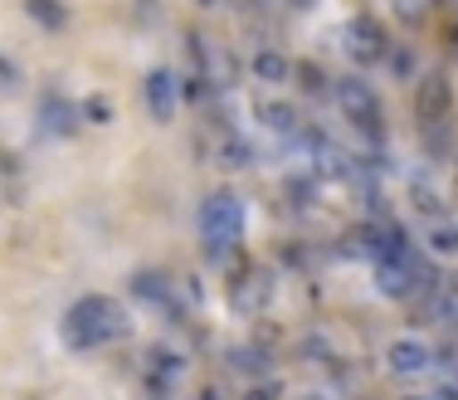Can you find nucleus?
Wrapping results in <instances>:
<instances>
[{
    "mask_svg": "<svg viewBox=\"0 0 458 400\" xmlns=\"http://www.w3.org/2000/svg\"><path fill=\"white\" fill-rule=\"evenodd\" d=\"M258 122H264V127H274V132H283V137H288V132H293L303 118H298V108H288V102H264V108H258Z\"/></svg>",
    "mask_w": 458,
    "mask_h": 400,
    "instance_id": "4468645a",
    "label": "nucleus"
},
{
    "mask_svg": "<svg viewBox=\"0 0 458 400\" xmlns=\"http://www.w3.org/2000/svg\"><path fill=\"white\" fill-rule=\"evenodd\" d=\"M434 249L458 254V230H454V224H439V230H434Z\"/></svg>",
    "mask_w": 458,
    "mask_h": 400,
    "instance_id": "5701e85b",
    "label": "nucleus"
},
{
    "mask_svg": "<svg viewBox=\"0 0 458 400\" xmlns=\"http://www.w3.org/2000/svg\"><path fill=\"white\" fill-rule=\"evenodd\" d=\"M331 94H337L347 122L361 132L366 151H380L385 147V122H380V98L371 94V84H361V78H341V84H331Z\"/></svg>",
    "mask_w": 458,
    "mask_h": 400,
    "instance_id": "f03ea898",
    "label": "nucleus"
},
{
    "mask_svg": "<svg viewBox=\"0 0 458 400\" xmlns=\"http://www.w3.org/2000/svg\"><path fill=\"white\" fill-rule=\"evenodd\" d=\"M424 142H429V157H449V147H454L449 122H434V127H424Z\"/></svg>",
    "mask_w": 458,
    "mask_h": 400,
    "instance_id": "a211bd4d",
    "label": "nucleus"
},
{
    "mask_svg": "<svg viewBox=\"0 0 458 400\" xmlns=\"http://www.w3.org/2000/svg\"><path fill=\"white\" fill-rule=\"evenodd\" d=\"M83 118H88V122H112V108H108V98H102V94L83 98Z\"/></svg>",
    "mask_w": 458,
    "mask_h": 400,
    "instance_id": "aec40b11",
    "label": "nucleus"
},
{
    "mask_svg": "<svg viewBox=\"0 0 458 400\" xmlns=\"http://www.w3.org/2000/svg\"><path fill=\"white\" fill-rule=\"evenodd\" d=\"M307 400H327V396H307Z\"/></svg>",
    "mask_w": 458,
    "mask_h": 400,
    "instance_id": "cd10ccee",
    "label": "nucleus"
},
{
    "mask_svg": "<svg viewBox=\"0 0 458 400\" xmlns=\"http://www.w3.org/2000/svg\"><path fill=\"white\" fill-rule=\"evenodd\" d=\"M132 298L161 307V313H176V289H171V279H166L161 269H142V273H132Z\"/></svg>",
    "mask_w": 458,
    "mask_h": 400,
    "instance_id": "9d476101",
    "label": "nucleus"
},
{
    "mask_svg": "<svg viewBox=\"0 0 458 400\" xmlns=\"http://www.w3.org/2000/svg\"><path fill=\"white\" fill-rule=\"evenodd\" d=\"M385 59H390L395 78H410V74H414V54H410V49H390Z\"/></svg>",
    "mask_w": 458,
    "mask_h": 400,
    "instance_id": "412c9836",
    "label": "nucleus"
},
{
    "mask_svg": "<svg viewBox=\"0 0 458 400\" xmlns=\"http://www.w3.org/2000/svg\"><path fill=\"white\" fill-rule=\"evenodd\" d=\"M444 293H449V298H454V307H458V273L449 279V289H444Z\"/></svg>",
    "mask_w": 458,
    "mask_h": 400,
    "instance_id": "a878e982",
    "label": "nucleus"
},
{
    "mask_svg": "<svg viewBox=\"0 0 458 400\" xmlns=\"http://www.w3.org/2000/svg\"><path fill=\"white\" fill-rule=\"evenodd\" d=\"M25 15L35 20L39 29H49V35H59V29L69 25V10H64V0H25Z\"/></svg>",
    "mask_w": 458,
    "mask_h": 400,
    "instance_id": "f8f14e48",
    "label": "nucleus"
},
{
    "mask_svg": "<svg viewBox=\"0 0 458 400\" xmlns=\"http://www.w3.org/2000/svg\"><path fill=\"white\" fill-rule=\"evenodd\" d=\"M39 122H45L49 132H69V127H74V102L49 98V102H45V118H39Z\"/></svg>",
    "mask_w": 458,
    "mask_h": 400,
    "instance_id": "f3484780",
    "label": "nucleus"
},
{
    "mask_svg": "<svg viewBox=\"0 0 458 400\" xmlns=\"http://www.w3.org/2000/svg\"><path fill=\"white\" fill-rule=\"evenodd\" d=\"M244 224H249V210L234 191L205 196V205H200V240L205 244H239L244 240Z\"/></svg>",
    "mask_w": 458,
    "mask_h": 400,
    "instance_id": "7ed1b4c3",
    "label": "nucleus"
},
{
    "mask_svg": "<svg viewBox=\"0 0 458 400\" xmlns=\"http://www.w3.org/2000/svg\"><path fill=\"white\" fill-rule=\"evenodd\" d=\"M405 400H424V396H405Z\"/></svg>",
    "mask_w": 458,
    "mask_h": 400,
    "instance_id": "c85d7f7f",
    "label": "nucleus"
},
{
    "mask_svg": "<svg viewBox=\"0 0 458 400\" xmlns=\"http://www.w3.org/2000/svg\"><path fill=\"white\" fill-rule=\"evenodd\" d=\"M414 112H420V127H434V122H449L454 112V84L439 69H424L420 88H414Z\"/></svg>",
    "mask_w": 458,
    "mask_h": 400,
    "instance_id": "423d86ee",
    "label": "nucleus"
},
{
    "mask_svg": "<svg viewBox=\"0 0 458 400\" xmlns=\"http://www.w3.org/2000/svg\"><path fill=\"white\" fill-rule=\"evenodd\" d=\"M341 45H347V59H351V64H361V69L380 64V59L390 54V39H385L380 20H371V15H356V20H351Z\"/></svg>",
    "mask_w": 458,
    "mask_h": 400,
    "instance_id": "39448f33",
    "label": "nucleus"
},
{
    "mask_svg": "<svg viewBox=\"0 0 458 400\" xmlns=\"http://www.w3.org/2000/svg\"><path fill=\"white\" fill-rule=\"evenodd\" d=\"M395 10H400L405 20H420L424 15V0H395Z\"/></svg>",
    "mask_w": 458,
    "mask_h": 400,
    "instance_id": "b1692460",
    "label": "nucleus"
},
{
    "mask_svg": "<svg viewBox=\"0 0 458 400\" xmlns=\"http://www.w3.org/2000/svg\"><path fill=\"white\" fill-rule=\"evenodd\" d=\"M278 396H283V381H254L244 391V400H278Z\"/></svg>",
    "mask_w": 458,
    "mask_h": 400,
    "instance_id": "4be33fe9",
    "label": "nucleus"
},
{
    "mask_svg": "<svg viewBox=\"0 0 458 400\" xmlns=\"http://www.w3.org/2000/svg\"><path fill=\"white\" fill-rule=\"evenodd\" d=\"M254 78L258 84H288V78H293V64H288V54H278V49H258Z\"/></svg>",
    "mask_w": 458,
    "mask_h": 400,
    "instance_id": "9b49d317",
    "label": "nucleus"
},
{
    "mask_svg": "<svg viewBox=\"0 0 458 400\" xmlns=\"http://www.w3.org/2000/svg\"><path fill=\"white\" fill-rule=\"evenodd\" d=\"M59 332H64V342L74 347V352H98V347L122 342V337L132 332V317H127L122 303L102 298V293H88V298H78L64 313Z\"/></svg>",
    "mask_w": 458,
    "mask_h": 400,
    "instance_id": "f257e3e1",
    "label": "nucleus"
},
{
    "mask_svg": "<svg viewBox=\"0 0 458 400\" xmlns=\"http://www.w3.org/2000/svg\"><path fill=\"white\" fill-rule=\"evenodd\" d=\"M142 102H147L151 122H176V108H181V84H176L171 69H151L142 78Z\"/></svg>",
    "mask_w": 458,
    "mask_h": 400,
    "instance_id": "0eeeda50",
    "label": "nucleus"
},
{
    "mask_svg": "<svg viewBox=\"0 0 458 400\" xmlns=\"http://www.w3.org/2000/svg\"><path fill=\"white\" fill-rule=\"evenodd\" d=\"M220 167H229V171L254 167V147H249L244 137H225V142H220Z\"/></svg>",
    "mask_w": 458,
    "mask_h": 400,
    "instance_id": "2eb2a0df",
    "label": "nucleus"
},
{
    "mask_svg": "<svg viewBox=\"0 0 458 400\" xmlns=\"http://www.w3.org/2000/svg\"><path fill=\"white\" fill-rule=\"evenodd\" d=\"M225 362H229V371H244V376L268 371V352H264V347H234Z\"/></svg>",
    "mask_w": 458,
    "mask_h": 400,
    "instance_id": "ddd939ff",
    "label": "nucleus"
},
{
    "mask_svg": "<svg viewBox=\"0 0 458 400\" xmlns=\"http://www.w3.org/2000/svg\"><path fill=\"white\" fill-rule=\"evenodd\" d=\"M385 362H390L395 376H424L434 366V347L420 342V337H400V342H390Z\"/></svg>",
    "mask_w": 458,
    "mask_h": 400,
    "instance_id": "6e6552de",
    "label": "nucleus"
},
{
    "mask_svg": "<svg viewBox=\"0 0 458 400\" xmlns=\"http://www.w3.org/2000/svg\"><path fill=\"white\" fill-rule=\"evenodd\" d=\"M0 84H5V88H15V84H20V78H15V64H10L5 54H0Z\"/></svg>",
    "mask_w": 458,
    "mask_h": 400,
    "instance_id": "393cba45",
    "label": "nucleus"
},
{
    "mask_svg": "<svg viewBox=\"0 0 458 400\" xmlns=\"http://www.w3.org/2000/svg\"><path fill=\"white\" fill-rule=\"evenodd\" d=\"M268 298H274V269H239L234 279H229V307L234 313H244V317H254V313H264Z\"/></svg>",
    "mask_w": 458,
    "mask_h": 400,
    "instance_id": "20e7f679",
    "label": "nucleus"
},
{
    "mask_svg": "<svg viewBox=\"0 0 458 400\" xmlns=\"http://www.w3.org/2000/svg\"><path fill=\"white\" fill-rule=\"evenodd\" d=\"M293 74H298V84H303L307 94H322V88H327V78H322V69H317V64H298Z\"/></svg>",
    "mask_w": 458,
    "mask_h": 400,
    "instance_id": "6ab92c4d",
    "label": "nucleus"
},
{
    "mask_svg": "<svg viewBox=\"0 0 458 400\" xmlns=\"http://www.w3.org/2000/svg\"><path fill=\"white\" fill-rule=\"evenodd\" d=\"M361 254H371V259H395V254H405L410 249V240H405V230L400 224H390V220H376V224H366L361 230V244H356Z\"/></svg>",
    "mask_w": 458,
    "mask_h": 400,
    "instance_id": "1a4fd4ad",
    "label": "nucleus"
},
{
    "mask_svg": "<svg viewBox=\"0 0 458 400\" xmlns=\"http://www.w3.org/2000/svg\"><path fill=\"white\" fill-rule=\"evenodd\" d=\"M454 186H458V147H454Z\"/></svg>",
    "mask_w": 458,
    "mask_h": 400,
    "instance_id": "bb28decb",
    "label": "nucleus"
},
{
    "mask_svg": "<svg viewBox=\"0 0 458 400\" xmlns=\"http://www.w3.org/2000/svg\"><path fill=\"white\" fill-rule=\"evenodd\" d=\"M410 200H414V210H420V215H429V220H444V200L434 196L429 181H414V186H410Z\"/></svg>",
    "mask_w": 458,
    "mask_h": 400,
    "instance_id": "dca6fc26",
    "label": "nucleus"
}]
</instances>
